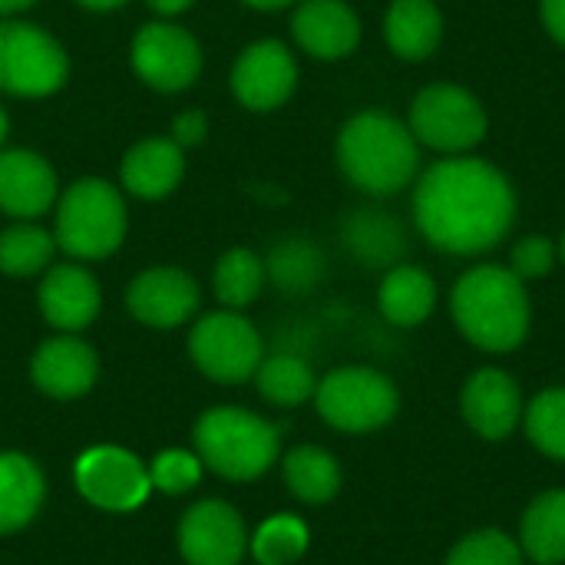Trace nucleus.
<instances>
[{"label": "nucleus", "instance_id": "4c0bfd02", "mask_svg": "<svg viewBox=\"0 0 565 565\" xmlns=\"http://www.w3.org/2000/svg\"><path fill=\"white\" fill-rule=\"evenodd\" d=\"M195 0H149V7L156 10V13H162V17H175V13H182V10H189Z\"/></svg>", "mask_w": 565, "mask_h": 565}, {"label": "nucleus", "instance_id": "72a5a7b5", "mask_svg": "<svg viewBox=\"0 0 565 565\" xmlns=\"http://www.w3.org/2000/svg\"><path fill=\"white\" fill-rule=\"evenodd\" d=\"M202 473H205V463L199 460V454L179 450V447L156 454V460L149 463L152 490H159L166 497H182V493L195 490L202 483Z\"/></svg>", "mask_w": 565, "mask_h": 565}, {"label": "nucleus", "instance_id": "7ed1b4c3", "mask_svg": "<svg viewBox=\"0 0 565 565\" xmlns=\"http://www.w3.org/2000/svg\"><path fill=\"white\" fill-rule=\"evenodd\" d=\"M420 142L411 126L391 113H358L338 132L341 172L371 195H394L414 182L420 166Z\"/></svg>", "mask_w": 565, "mask_h": 565}, {"label": "nucleus", "instance_id": "f257e3e1", "mask_svg": "<svg viewBox=\"0 0 565 565\" xmlns=\"http://www.w3.org/2000/svg\"><path fill=\"white\" fill-rule=\"evenodd\" d=\"M516 218L510 179L483 159H444L414 189L420 235L447 255H480L507 238Z\"/></svg>", "mask_w": 565, "mask_h": 565}, {"label": "nucleus", "instance_id": "423d86ee", "mask_svg": "<svg viewBox=\"0 0 565 565\" xmlns=\"http://www.w3.org/2000/svg\"><path fill=\"white\" fill-rule=\"evenodd\" d=\"M315 407L321 420L341 434H374L401 411L397 384L374 367H338L318 381Z\"/></svg>", "mask_w": 565, "mask_h": 565}, {"label": "nucleus", "instance_id": "f3484780", "mask_svg": "<svg viewBox=\"0 0 565 565\" xmlns=\"http://www.w3.org/2000/svg\"><path fill=\"white\" fill-rule=\"evenodd\" d=\"M56 172L53 166L30 149L0 152V212L13 218H40L56 202Z\"/></svg>", "mask_w": 565, "mask_h": 565}, {"label": "nucleus", "instance_id": "c9c22d12", "mask_svg": "<svg viewBox=\"0 0 565 565\" xmlns=\"http://www.w3.org/2000/svg\"><path fill=\"white\" fill-rule=\"evenodd\" d=\"M205 129H209L205 113H182V116H175V122H172V139H175L179 146H195V142L205 139Z\"/></svg>", "mask_w": 565, "mask_h": 565}, {"label": "nucleus", "instance_id": "6ab92c4d", "mask_svg": "<svg viewBox=\"0 0 565 565\" xmlns=\"http://www.w3.org/2000/svg\"><path fill=\"white\" fill-rule=\"evenodd\" d=\"M40 311L56 331H83L96 321L103 295L83 265H53L40 281Z\"/></svg>", "mask_w": 565, "mask_h": 565}, {"label": "nucleus", "instance_id": "c85d7f7f", "mask_svg": "<svg viewBox=\"0 0 565 565\" xmlns=\"http://www.w3.org/2000/svg\"><path fill=\"white\" fill-rule=\"evenodd\" d=\"M311 543V530L295 513H275L268 516L252 536L248 553L258 565H295Z\"/></svg>", "mask_w": 565, "mask_h": 565}, {"label": "nucleus", "instance_id": "79ce46f5", "mask_svg": "<svg viewBox=\"0 0 565 565\" xmlns=\"http://www.w3.org/2000/svg\"><path fill=\"white\" fill-rule=\"evenodd\" d=\"M7 113H3V106H0V146H3V139H7Z\"/></svg>", "mask_w": 565, "mask_h": 565}, {"label": "nucleus", "instance_id": "f704fd0d", "mask_svg": "<svg viewBox=\"0 0 565 565\" xmlns=\"http://www.w3.org/2000/svg\"><path fill=\"white\" fill-rule=\"evenodd\" d=\"M556 262H559V245L550 242L546 235H526V238H520L513 245V255H510V268L523 281H533V278L550 275Z\"/></svg>", "mask_w": 565, "mask_h": 565}, {"label": "nucleus", "instance_id": "f03ea898", "mask_svg": "<svg viewBox=\"0 0 565 565\" xmlns=\"http://www.w3.org/2000/svg\"><path fill=\"white\" fill-rule=\"evenodd\" d=\"M450 311L460 334L490 354L516 351L526 341L533 321L523 278L503 265H477L460 275L450 295Z\"/></svg>", "mask_w": 565, "mask_h": 565}, {"label": "nucleus", "instance_id": "39448f33", "mask_svg": "<svg viewBox=\"0 0 565 565\" xmlns=\"http://www.w3.org/2000/svg\"><path fill=\"white\" fill-rule=\"evenodd\" d=\"M126 202L106 179H76L56 205V248L70 258L96 262L113 255L126 238Z\"/></svg>", "mask_w": 565, "mask_h": 565}, {"label": "nucleus", "instance_id": "9d476101", "mask_svg": "<svg viewBox=\"0 0 565 565\" xmlns=\"http://www.w3.org/2000/svg\"><path fill=\"white\" fill-rule=\"evenodd\" d=\"M73 483L86 503L106 513H132L152 493L149 463L126 447H93L73 467Z\"/></svg>", "mask_w": 565, "mask_h": 565}, {"label": "nucleus", "instance_id": "dca6fc26", "mask_svg": "<svg viewBox=\"0 0 565 565\" xmlns=\"http://www.w3.org/2000/svg\"><path fill=\"white\" fill-rule=\"evenodd\" d=\"M99 377L96 351L76 334L46 338L30 358V381L53 401H76L93 391Z\"/></svg>", "mask_w": 565, "mask_h": 565}, {"label": "nucleus", "instance_id": "ea45409f", "mask_svg": "<svg viewBox=\"0 0 565 565\" xmlns=\"http://www.w3.org/2000/svg\"><path fill=\"white\" fill-rule=\"evenodd\" d=\"M242 3H248L255 10H281V7H291L295 0H242Z\"/></svg>", "mask_w": 565, "mask_h": 565}, {"label": "nucleus", "instance_id": "7c9ffc66", "mask_svg": "<svg viewBox=\"0 0 565 565\" xmlns=\"http://www.w3.org/2000/svg\"><path fill=\"white\" fill-rule=\"evenodd\" d=\"M265 271H268V278L281 291L301 295V291H311L321 281L324 255L311 242H305V238H288V242L271 248V255L265 262Z\"/></svg>", "mask_w": 565, "mask_h": 565}, {"label": "nucleus", "instance_id": "c756f323", "mask_svg": "<svg viewBox=\"0 0 565 565\" xmlns=\"http://www.w3.org/2000/svg\"><path fill=\"white\" fill-rule=\"evenodd\" d=\"M56 238L40 225H13L0 232V271L10 278H30L50 268Z\"/></svg>", "mask_w": 565, "mask_h": 565}, {"label": "nucleus", "instance_id": "4be33fe9", "mask_svg": "<svg viewBox=\"0 0 565 565\" xmlns=\"http://www.w3.org/2000/svg\"><path fill=\"white\" fill-rule=\"evenodd\" d=\"M384 36L401 60H427L444 36V13L434 0H394L384 17Z\"/></svg>", "mask_w": 565, "mask_h": 565}, {"label": "nucleus", "instance_id": "f8f14e48", "mask_svg": "<svg viewBox=\"0 0 565 565\" xmlns=\"http://www.w3.org/2000/svg\"><path fill=\"white\" fill-rule=\"evenodd\" d=\"M132 70L159 93L189 89L202 73L199 40L175 23L156 20L132 36Z\"/></svg>", "mask_w": 565, "mask_h": 565}, {"label": "nucleus", "instance_id": "ddd939ff", "mask_svg": "<svg viewBox=\"0 0 565 565\" xmlns=\"http://www.w3.org/2000/svg\"><path fill=\"white\" fill-rule=\"evenodd\" d=\"M202 305V291L195 285V278L182 268H146L142 275H136L126 288V308L129 315L146 324V328H179L185 324Z\"/></svg>", "mask_w": 565, "mask_h": 565}, {"label": "nucleus", "instance_id": "58836bf2", "mask_svg": "<svg viewBox=\"0 0 565 565\" xmlns=\"http://www.w3.org/2000/svg\"><path fill=\"white\" fill-rule=\"evenodd\" d=\"M36 0H0V17H10V13H20L26 7H33Z\"/></svg>", "mask_w": 565, "mask_h": 565}, {"label": "nucleus", "instance_id": "a19ab883", "mask_svg": "<svg viewBox=\"0 0 565 565\" xmlns=\"http://www.w3.org/2000/svg\"><path fill=\"white\" fill-rule=\"evenodd\" d=\"M76 3H83V7H89V10H116V7H122L126 0H76Z\"/></svg>", "mask_w": 565, "mask_h": 565}, {"label": "nucleus", "instance_id": "b1692460", "mask_svg": "<svg viewBox=\"0 0 565 565\" xmlns=\"http://www.w3.org/2000/svg\"><path fill=\"white\" fill-rule=\"evenodd\" d=\"M281 477H285V487L291 490V497L308 507L331 503L344 483L338 457L315 444H301V447L288 450L281 457Z\"/></svg>", "mask_w": 565, "mask_h": 565}, {"label": "nucleus", "instance_id": "393cba45", "mask_svg": "<svg viewBox=\"0 0 565 565\" xmlns=\"http://www.w3.org/2000/svg\"><path fill=\"white\" fill-rule=\"evenodd\" d=\"M520 550L530 563H565V490L540 493L520 523Z\"/></svg>", "mask_w": 565, "mask_h": 565}, {"label": "nucleus", "instance_id": "9b49d317", "mask_svg": "<svg viewBox=\"0 0 565 565\" xmlns=\"http://www.w3.org/2000/svg\"><path fill=\"white\" fill-rule=\"evenodd\" d=\"M175 543L185 565H242L248 553V530L232 503L199 500L179 520Z\"/></svg>", "mask_w": 565, "mask_h": 565}, {"label": "nucleus", "instance_id": "e433bc0d", "mask_svg": "<svg viewBox=\"0 0 565 565\" xmlns=\"http://www.w3.org/2000/svg\"><path fill=\"white\" fill-rule=\"evenodd\" d=\"M540 13L553 40H559L565 46V0H540Z\"/></svg>", "mask_w": 565, "mask_h": 565}, {"label": "nucleus", "instance_id": "a878e982", "mask_svg": "<svg viewBox=\"0 0 565 565\" xmlns=\"http://www.w3.org/2000/svg\"><path fill=\"white\" fill-rule=\"evenodd\" d=\"M252 381H255L258 394L275 407H301L318 391V377H315L311 364L295 351H278V354L265 358Z\"/></svg>", "mask_w": 565, "mask_h": 565}, {"label": "nucleus", "instance_id": "412c9836", "mask_svg": "<svg viewBox=\"0 0 565 565\" xmlns=\"http://www.w3.org/2000/svg\"><path fill=\"white\" fill-rule=\"evenodd\" d=\"M185 172V156L175 139H142L122 156V185L139 199H166Z\"/></svg>", "mask_w": 565, "mask_h": 565}, {"label": "nucleus", "instance_id": "5701e85b", "mask_svg": "<svg viewBox=\"0 0 565 565\" xmlns=\"http://www.w3.org/2000/svg\"><path fill=\"white\" fill-rule=\"evenodd\" d=\"M437 305V285L434 278L417 265H394L377 291L381 315L397 328H417L434 315Z\"/></svg>", "mask_w": 565, "mask_h": 565}, {"label": "nucleus", "instance_id": "473e14b6", "mask_svg": "<svg viewBox=\"0 0 565 565\" xmlns=\"http://www.w3.org/2000/svg\"><path fill=\"white\" fill-rule=\"evenodd\" d=\"M523 559L526 556L510 533L477 530L450 550L447 565H523Z\"/></svg>", "mask_w": 565, "mask_h": 565}, {"label": "nucleus", "instance_id": "2f4dec72", "mask_svg": "<svg viewBox=\"0 0 565 565\" xmlns=\"http://www.w3.org/2000/svg\"><path fill=\"white\" fill-rule=\"evenodd\" d=\"M523 427L540 454L565 463V387L536 394L523 411Z\"/></svg>", "mask_w": 565, "mask_h": 565}, {"label": "nucleus", "instance_id": "bb28decb", "mask_svg": "<svg viewBox=\"0 0 565 565\" xmlns=\"http://www.w3.org/2000/svg\"><path fill=\"white\" fill-rule=\"evenodd\" d=\"M344 245L367 265H394L404 252V228L374 209H361L344 222Z\"/></svg>", "mask_w": 565, "mask_h": 565}, {"label": "nucleus", "instance_id": "4468645a", "mask_svg": "<svg viewBox=\"0 0 565 565\" xmlns=\"http://www.w3.org/2000/svg\"><path fill=\"white\" fill-rule=\"evenodd\" d=\"M298 86V63L281 40L252 43L232 66V93L255 113L278 109Z\"/></svg>", "mask_w": 565, "mask_h": 565}, {"label": "nucleus", "instance_id": "6e6552de", "mask_svg": "<svg viewBox=\"0 0 565 565\" xmlns=\"http://www.w3.org/2000/svg\"><path fill=\"white\" fill-rule=\"evenodd\" d=\"M70 60L63 46L23 20H0V93L10 96H50L66 83Z\"/></svg>", "mask_w": 565, "mask_h": 565}, {"label": "nucleus", "instance_id": "37998d69", "mask_svg": "<svg viewBox=\"0 0 565 565\" xmlns=\"http://www.w3.org/2000/svg\"><path fill=\"white\" fill-rule=\"evenodd\" d=\"M559 262L565 265V232H563V238H559Z\"/></svg>", "mask_w": 565, "mask_h": 565}, {"label": "nucleus", "instance_id": "cd10ccee", "mask_svg": "<svg viewBox=\"0 0 565 565\" xmlns=\"http://www.w3.org/2000/svg\"><path fill=\"white\" fill-rule=\"evenodd\" d=\"M268 281V271H265V258H258L252 248H232L218 258L215 265V275H212V285H215V298L232 308V311H242L248 308L262 288Z\"/></svg>", "mask_w": 565, "mask_h": 565}, {"label": "nucleus", "instance_id": "0eeeda50", "mask_svg": "<svg viewBox=\"0 0 565 565\" xmlns=\"http://www.w3.org/2000/svg\"><path fill=\"white\" fill-rule=\"evenodd\" d=\"M189 354L195 367L215 384H245L265 361V341L258 328L238 311L202 315L189 334Z\"/></svg>", "mask_w": 565, "mask_h": 565}, {"label": "nucleus", "instance_id": "1a4fd4ad", "mask_svg": "<svg viewBox=\"0 0 565 565\" xmlns=\"http://www.w3.org/2000/svg\"><path fill=\"white\" fill-rule=\"evenodd\" d=\"M411 132L430 149L467 152L487 136V109L470 89L434 83L420 89L411 106Z\"/></svg>", "mask_w": 565, "mask_h": 565}, {"label": "nucleus", "instance_id": "aec40b11", "mask_svg": "<svg viewBox=\"0 0 565 565\" xmlns=\"http://www.w3.org/2000/svg\"><path fill=\"white\" fill-rule=\"evenodd\" d=\"M46 500V477L40 463L17 450H0V536L30 526Z\"/></svg>", "mask_w": 565, "mask_h": 565}, {"label": "nucleus", "instance_id": "20e7f679", "mask_svg": "<svg viewBox=\"0 0 565 565\" xmlns=\"http://www.w3.org/2000/svg\"><path fill=\"white\" fill-rule=\"evenodd\" d=\"M199 460L232 483L265 477L281 457V430L262 414L235 404L209 407L192 430Z\"/></svg>", "mask_w": 565, "mask_h": 565}, {"label": "nucleus", "instance_id": "2eb2a0df", "mask_svg": "<svg viewBox=\"0 0 565 565\" xmlns=\"http://www.w3.org/2000/svg\"><path fill=\"white\" fill-rule=\"evenodd\" d=\"M523 391L513 374L500 367H480L460 391V414L483 440H507L523 424Z\"/></svg>", "mask_w": 565, "mask_h": 565}, {"label": "nucleus", "instance_id": "a211bd4d", "mask_svg": "<svg viewBox=\"0 0 565 565\" xmlns=\"http://www.w3.org/2000/svg\"><path fill=\"white\" fill-rule=\"evenodd\" d=\"M298 46L315 60H344L361 43V20L344 0H301L291 17Z\"/></svg>", "mask_w": 565, "mask_h": 565}]
</instances>
